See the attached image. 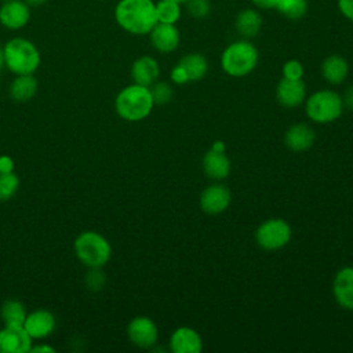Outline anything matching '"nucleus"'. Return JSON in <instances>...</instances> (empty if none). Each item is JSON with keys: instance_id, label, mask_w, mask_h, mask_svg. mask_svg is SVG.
Masks as SVG:
<instances>
[{"instance_id": "nucleus-1", "label": "nucleus", "mask_w": 353, "mask_h": 353, "mask_svg": "<svg viewBox=\"0 0 353 353\" xmlns=\"http://www.w3.org/2000/svg\"><path fill=\"white\" fill-rule=\"evenodd\" d=\"M114 19L127 33L149 34L157 23L156 3L153 0H119L114 7Z\"/></svg>"}, {"instance_id": "nucleus-2", "label": "nucleus", "mask_w": 353, "mask_h": 353, "mask_svg": "<svg viewBox=\"0 0 353 353\" xmlns=\"http://www.w3.org/2000/svg\"><path fill=\"white\" fill-rule=\"evenodd\" d=\"M153 98L149 87L130 84L116 97L114 108L117 114L127 121H139L148 117L153 109Z\"/></svg>"}, {"instance_id": "nucleus-3", "label": "nucleus", "mask_w": 353, "mask_h": 353, "mask_svg": "<svg viewBox=\"0 0 353 353\" xmlns=\"http://www.w3.org/2000/svg\"><path fill=\"white\" fill-rule=\"evenodd\" d=\"M4 66L14 74H33L40 65V51L25 37L10 39L4 47Z\"/></svg>"}, {"instance_id": "nucleus-4", "label": "nucleus", "mask_w": 353, "mask_h": 353, "mask_svg": "<svg viewBox=\"0 0 353 353\" xmlns=\"http://www.w3.org/2000/svg\"><path fill=\"white\" fill-rule=\"evenodd\" d=\"M259 61L256 47L247 39L230 43L221 55L222 70L232 77H243L251 73Z\"/></svg>"}, {"instance_id": "nucleus-5", "label": "nucleus", "mask_w": 353, "mask_h": 353, "mask_svg": "<svg viewBox=\"0 0 353 353\" xmlns=\"http://www.w3.org/2000/svg\"><path fill=\"white\" fill-rule=\"evenodd\" d=\"M74 254L87 268H102L112 256L110 243L98 232L87 230L74 240Z\"/></svg>"}, {"instance_id": "nucleus-6", "label": "nucleus", "mask_w": 353, "mask_h": 353, "mask_svg": "<svg viewBox=\"0 0 353 353\" xmlns=\"http://www.w3.org/2000/svg\"><path fill=\"white\" fill-rule=\"evenodd\" d=\"M342 97L332 90H320L306 99L307 117L319 124H327L336 120L343 112Z\"/></svg>"}, {"instance_id": "nucleus-7", "label": "nucleus", "mask_w": 353, "mask_h": 353, "mask_svg": "<svg viewBox=\"0 0 353 353\" xmlns=\"http://www.w3.org/2000/svg\"><path fill=\"white\" fill-rule=\"evenodd\" d=\"M291 226L281 218H272L262 222L255 230L256 244L266 251L283 248L291 240Z\"/></svg>"}, {"instance_id": "nucleus-8", "label": "nucleus", "mask_w": 353, "mask_h": 353, "mask_svg": "<svg viewBox=\"0 0 353 353\" xmlns=\"http://www.w3.org/2000/svg\"><path fill=\"white\" fill-rule=\"evenodd\" d=\"M127 336L132 345L149 349L156 345L159 339V330L152 319L146 316H137L127 325Z\"/></svg>"}, {"instance_id": "nucleus-9", "label": "nucleus", "mask_w": 353, "mask_h": 353, "mask_svg": "<svg viewBox=\"0 0 353 353\" xmlns=\"http://www.w3.org/2000/svg\"><path fill=\"white\" fill-rule=\"evenodd\" d=\"M30 19V6L25 0H6L0 6V23L10 30H19Z\"/></svg>"}, {"instance_id": "nucleus-10", "label": "nucleus", "mask_w": 353, "mask_h": 353, "mask_svg": "<svg viewBox=\"0 0 353 353\" xmlns=\"http://www.w3.org/2000/svg\"><path fill=\"white\" fill-rule=\"evenodd\" d=\"M32 342L23 325H4L0 330V353H28L33 346Z\"/></svg>"}, {"instance_id": "nucleus-11", "label": "nucleus", "mask_w": 353, "mask_h": 353, "mask_svg": "<svg viewBox=\"0 0 353 353\" xmlns=\"http://www.w3.org/2000/svg\"><path fill=\"white\" fill-rule=\"evenodd\" d=\"M232 200L230 190L222 183H212L200 194V208L210 215L223 212Z\"/></svg>"}, {"instance_id": "nucleus-12", "label": "nucleus", "mask_w": 353, "mask_h": 353, "mask_svg": "<svg viewBox=\"0 0 353 353\" xmlns=\"http://www.w3.org/2000/svg\"><path fill=\"white\" fill-rule=\"evenodd\" d=\"M149 39L154 50L163 54H168L178 48L181 34L175 23L157 22L149 32Z\"/></svg>"}, {"instance_id": "nucleus-13", "label": "nucleus", "mask_w": 353, "mask_h": 353, "mask_svg": "<svg viewBox=\"0 0 353 353\" xmlns=\"http://www.w3.org/2000/svg\"><path fill=\"white\" fill-rule=\"evenodd\" d=\"M23 328L32 339L47 338L55 328V317L46 309H37L26 316Z\"/></svg>"}, {"instance_id": "nucleus-14", "label": "nucleus", "mask_w": 353, "mask_h": 353, "mask_svg": "<svg viewBox=\"0 0 353 353\" xmlns=\"http://www.w3.org/2000/svg\"><path fill=\"white\" fill-rule=\"evenodd\" d=\"M332 294L339 306L353 310V266L342 268L334 277Z\"/></svg>"}, {"instance_id": "nucleus-15", "label": "nucleus", "mask_w": 353, "mask_h": 353, "mask_svg": "<svg viewBox=\"0 0 353 353\" xmlns=\"http://www.w3.org/2000/svg\"><path fill=\"white\" fill-rule=\"evenodd\" d=\"M170 349L174 353H200L203 341L196 330L179 327L170 336Z\"/></svg>"}, {"instance_id": "nucleus-16", "label": "nucleus", "mask_w": 353, "mask_h": 353, "mask_svg": "<svg viewBox=\"0 0 353 353\" xmlns=\"http://www.w3.org/2000/svg\"><path fill=\"white\" fill-rule=\"evenodd\" d=\"M306 88L302 80H290L283 77L276 87L277 101L285 108H295L305 99Z\"/></svg>"}, {"instance_id": "nucleus-17", "label": "nucleus", "mask_w": 353, "mask_h": 353, "mask_svg": "<svg viewBox=\"0 0 353 353\" xmlns=\"http://www.w3.org/2000/svg\"><path fill=\"white\" fill-rule=\"evenodd\" d=\"M160 74L159 62L150 55L137 58L131 66V77L135 84L150 87Z\"/></svg>"}, {"instance_id": "nucleus-18", "label": "nucleus", "mask_w": 353, "mask_h": 353, "mask_svg": "<svg viewBox=\"0 0 353 353\" xmlns=\"http://www.w3.org/2000/svg\"><path fill=\"white\" fill-rule=\"evenodd\" d=\"M314 131L310 125L305 123L292 124L284 135L285 146L294 152H303L307 150L314 142Z\"/></svg>"}, {"instance_id": "nucleus-19", "label": "nucleus", "mask_w": 353, "mask_h": 353, "mask_svg": "<svg viewBox=\"0 0 353 353\" xmlns=\"http://www.w3.org/2000/svg\"><path fill=\"white\" fill-rule=\"evenodd\" d=\"M201 164H203L204 172L211 179H215V181H222L228 178L232 168L230 160L225 154V152H218L214 149H210L208 152H205V154L203 156Z\"/></svg>"}, {"instance_id": "nucleus-20", "label": "nucleus", "mask_w": 353, "mask_h": 353, "mask_svg": "<svg viewBox=\"0 0 353 353\" xmlns=\"http://www.w3.org/2000/svg\"><path fill=\"white\" fill-rule=\"evenodd\" d=\"M262 28V17L255 8H244L234 18V29L243 39H254Z\"/></svg>"}, {"instance_id": "nucleus-21", "label": "nucleus", "mask_w": 353, "mask_h": 353, "mask_svg": "<svg viewBox=\"0 0 353 353\" xmlns=\"http://www.w3.org/2000/svg\"><path fill=\"white\" fill-rule=\"evenodd\" d=\"M321 76L325 81H328L332 85L341 84L345 81L347 73H349V63L341 55H330L327 57L320 66Z\"/></svg>"}, {"instance_id": "nucleus-22", "label": "nucleus", "mask_w": 353, "mask_h": 353, "mask_svg": "<svg viewBox=\"0 0 353 353\" xmlns=\"http://www.w3.org/2000/svg\"><path fill=\"white\" fill-rule=\"evenodd\" d=\"M37 92V80L33 74H18L11 85L10 95L15 102H28Z\"/></svg>"}, {"instance_id": "nucleus-23", "label": "nucleus", "mask_w": 353, "mask_h": 353, "mask_svg": "<svg viewBox=\"0 0 353 353\" xmlns=\"http://www.w3.org/2000/svg\"><path fill=\"white\" fill-rule=\"evenodd\" d=\"M178 63L183 66L190 81L201 80L207 74V70H208L207 58L199 52H190V54L183 55Z\"/></svg>"}, {"instance_id": "nucleus-24", "label": "nucleus", "mask_w": 353, "mask_h": 353, "mask_svg": "<svg viewBox=\"0 0 353 353\" xmlns=\"http://www.w3.org/2000/svg\"><path fill=\"white\" fill-rule=\"evenodd\" d=\"M0 316L4 323V325H15L22 327L25 323V319L28 316L25 305L19 301H6L0 309Z\"/></svg>"}, {"instance_id": "nucleus-25", "label": "nucleus", "mask_w": 353, "mask_h": 353, "mask_svg": "<svg viewBox=\"0 0 353 353\" xmlns=\"http://www.w3.org/2000/svg\"><path fill=\"white\" fill-rule=\"evenodd\" d=\"M182 8L181 4L172 0H159L156 1V17L157 22L161 23H176L181 18Z\"/></svg>"}, {"instance_id": "nucleus-26", "label": "nucleus", "mask_w": 353, "mask_h": 353, "mask_svg": "<svg viewBox=\"0 0 353 353\" xmlns=\"http://www.w3.org/2000/svg\"><path fill=\"white\" fill-rule=\"evenodd\" d=\"M307 0H279L276 10L290 21L302 19L307 12Z\"/></svg>"}, {"instance_id": "nucleus-27", "label": "nucleus", "mask_w": 353, "mask_h": 353, "mask_svg": "<svg viewBox=\"0 0 353 353\" xmlns=\"http://www.w3.org/2000/svg\"><path fill=\"white\" fill-rule=\"evenodd\" d=\"M19 186V178L17 174L6 172L0 174V201H7L17 193Z\"/></svg>"}, {"instance_id": "nucleus-28", "label": "nucleus", "mask_w": 353, "mask_h": 353, "mask_svg": "<svg viewBox=\"0 0 353 353\" xmlns=\"http://www.w3.org/2000/svg\"><path fill=\"white\" fill-rule=\"evenodd\" d=\"M150 94L153 98L154 105H165L168 103L174 97L172 87L165 81H154L150 87Z\"/></svg>"}, {"instance_id": "nucleus-29", "label": "nucleus", "mask_w": 353, "mask_h": 353, "mask_svg": "<svg viewBox=\"0 0 353 353\" xmlns=\"http://www.w3.org/2000/svg\"><path fill=\"white\" fill-rule=\"evenodd\" d=\"M185 6L188 14L194 19H204L211 12L210 0H188Z\"/></svg>"}, {"instance_id": "nucleus-30", "label": "nucleus", "mask_w": 353, "mask_h": 353, "mask_svg": "<svg viewBox=\"0 0 353 353\" xmlns=\"http://www.w3.org/2000/svg\"><path fill=\"white\" fill-rule=\"evenodd\" d=\"M305 73L303 65L298 59H290L283 65V77L290 80H302Z\"/></svg>"}, {"instance_id": "nucleus-31", "label": "nucleus", "mask_w": 353, "mask_h": 353, "mask_svg": "<svg viewBox=\"0 0 353 353\" xmlns=\"http://www.w3.org/2000/svg\"><path fill=\"white\" fill-rule=\"evenodd\" d=\"M87 285L91 290H101L105 284V274L99 270V268L91 269V273L87 274Z\"/></svg>"}, {"instance_id": "nucleus-32", "label": "nucleus", "mask_w": 353, "mask_h": 353, "mask_svg": "<svg viewBox=\"0 0 353 353\" xmlns=\"http://www.w3.org/2000/svg\"><path fill=\"white\" fill-rule=\"evenodd\" d=\"M170 77H171L172 83H175V84H185V83L190 81V80H189V76H188V73H186V70H185L183 66L179 65V63L172 68V70H171V73H170Z\"/></svg>"}, {"instance_id": "nucleus-33", "label": "nucleus", "mask_w": 353, "mask_h": 353, "mask_svg": "<svg viewBox=\"0 0 353 353\" xmlns=\"http://www.w3.org/2000/svg\"><path fill=\"white\" fill-rule=\"evenodd\" d=\"M336 6L339 12L353 22V0H336Z\"/></svg>"}, {"instance_id": "nucleus-34", "label": "nucleus", "mask_w": 353, "mask_h": 353, "mask_svg": "<svg viewBox=\"0 0 353 353\" xmlns=\"http://www.w3.org/2000/svg\"><path fill=\"white\" fill-rule=\"evenodd\" d=\"M12 171H14V160L7 154L0 156V174L12 172Z\"/></svg>"}, {"instance_id": "nucleus-35", "label": "nucleus", "mask_w": 353, "mask_h": 353, "mask_svg": "<svg viewBox=\"0 0 353 353\" xmlns=\"http://www.w3.org/2000/svg\"><path fill=\"white\" fill-rule=\"evenodd\" d=\"M251 3L259 10H276L279 0H251Z\"/></svg>"}, {"instance_id": "nucleus-36", "label": "nucleus", "mask_w": 353, "mask_h": 353, "mask_svg": "<svg viewBox=\"0 0 353 353\" xmlns=\"http://www.w3.org/2000/svg\"><path fill=\"white\" fill-rule=\"evenodd\" d=\"M342 101H343V106L353 110V84L345 91V95H343Z\"/></svg>"}, {"instance_id": "nucleus-37", "label": "nucleus", "mask_w": 353, "mask_h": 353, "mask_svg": "<svg viewBox=\"0 0 353 353\" xmlns=\"http://www.w3.org/2000/svg\"><path fill=\"white\" fill-rule=\"evenodd\" d=\"M30 352H33V353H54L55 349L48 345H36V346H32Z\"/></svg>"}, {"instance_id": "nucleus-38", "label": "nucleus", "mask_w": 353, "mask_h": 353, "mask_svg": "<svg viewBox=\"0 0 353 353\" xmlns=\"http://www.w3.org/2000/svg\"><path fill=\"white\" fill-rule=\"evenodd\" d=\"M211 149L218 150V152H225V143L222 141H214Z\"/></svg>"}, {"instance_id": "nucleus-39", "label": "nucleus", "mask_w": 353, "mask_h": 353, "mask_svg": "<svg viewBox=\"0 0 353 353\" xmlns=\"http://www.w3.org/2000/svg\"><path fill=\"white\" fill-rule=\"evenodd\" d=\"M29 6H30V8L32 7H40V6H43V4H46L48 0H25Z\"/></svg>"}, {"instance_id": "nucleus-40", "label": "nucleus", "mask_w": 353, "mask_h": 353, "mask_svg": "<svg viewBox=\"0 0 353 353\" xmlns=\"http://www.w3.org/2000/svg\"><path fill=\"white\" fill-rule=\"evenodd\" d=\"M4 66V52H3V47H0V69Z\"/></svg>"}, {"instance_id": "nucleus-41", "label": "nucleus", "mask_w": 353, "mask_h": 353, "mask_svg": "<svg viewBox=\"0 0 353 353\" xmlns=\"http://www.w3.org/2000/svg\"><path fill=\"white\" fill-rule=\"evenodd\" d=\"M172 1H176V3H179V4H185L188 0H172Z\"/></svg>"}, {"instance_id": "nucleus-42", "label": "nucleus", "mask_w": 353, "mask_h": 353, "mask_svg": "<svg viewBox=\"0 0 353 353\" xmlns=\"http://www.w3.org/2000/svg\"><path fill=\"white\" fill-rule=\"evenodd\" d=\"M0 1H6V0H0Z\"/></svg>"}]
</instances>
